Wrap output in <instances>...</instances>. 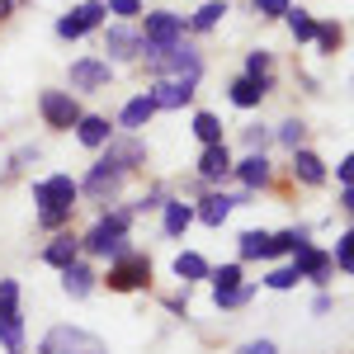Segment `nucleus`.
Segmentation results:
<instances>
[{"label": "nucleus", "mask_w": 354, "mask_h": 354, "mask_svg": "<svg viewBox=\"0 0 354 354\" xmlns=\"http://www.w3.org/2000/svg\"><path fill=\"white\" fill-rule=\"evenodd\" d=\"M113 137V123L104 113H81V123H76V142L90 147V151H104V142Z\"/></svg>", "instance_id": "17"}, {"label": "nucleus", "mask_w": 354, "mask_h": 354, "mask_svg": "<svg viewBox=\"0 0 354 354\" xmlns=\"http://www.w3.org/2000/svg\"><path fill=\"white\" fill-rule=\"evenodd\" d=\"M312 312H317V317H326V312H330V293H322V298L312 302Z\"/></svg>", "instance_id": "48"}, {"label": "nucleus", "mask_w": 354, "mask_h": 354, "mask_svg": "<svg viewBox=\"0 0 354 354\" xmlns=\"http://www.w3.org/2000/svg\"><path fill=\"white\" fill-rule=\"evenodd\" d=\"M142 57L151 62V57L170 48V43H180L185 33H189V19L185 15H175V10H151V15H142Z\"/></svg>", "instance_id": "3"}, {"label": "nucleus", "mask_w": 354, "mask_h": 354, "mask_svg": "<svg viewBox=\"0 0 354 354\" xmlns=\"http://www.w3.org/2000/svg\"><path fill=\"white\" fill-rule=\"evenodd\" d=\"M227 175H232V151H227V142L203 147V156H198V180H203V185H222Z\"/></svg>", "instance_id": "13"}, {"label": "nucleus", "mask_w": 354, "mask_h": 354, "mask_svg": "<svg viewBox=\"0 0 354 354\" xmlns=\"http://www.w3.org/2000/svg\"><path fill=\"white\" fill-rule=\"evenodd\" d=\"M151 118H156V104H151L147 95H137V100H128V104H123V113H118V128H123V133H137V128H147Z\"/></svg>", "instance_id": "23"}, {"label": "nucleus", "mask_w": 354, "mask_h": 354, "mask_svg": "<svg viewBox=\"0 0 354 354\" xmlns=\"http://www.w3.org/2000/svg\"><path fill=\"white\" fill-rule=\"evenodd\" d=\"M0 345L10 354L24 350V322H19V312H15V317H0Z\"/></svg>", "instance_id": "34"}, {"label": "nucleus", "mask_w": 354, "mask_h": 354, "mask_svg": "<svg viewBox=\"0 0 354 354\" xmlns=\"http://www.w3.org/2000/svg\"><path fill=\"white\" fill-rule=\"evenodd\" d=\"M104 53H109V66L113 62H137L142 57V33L133 24H109L104 28Z\"/></svg>", "instance_id": "10"}, {"label": "nucleus", "mask_w": 354, "mask_h": 354, "mask_svg": "<svg viewBox=\"0 0 354 354\" xmlns=\"http://www.w3.org/2000/svg\"><path fill=\"white\" fill-rule=\"evenodd\" d=\"M250 5H255V15H260V19H283V15L293 10L288 0H250Z\"/></svg>", "instance_id": "43"}, {"label": "nucleus", "mask_w": 354, "mask_h": 354, "mask_svg": "<svg viewBox=\"0 0 354 354\" xmlns=\"http://www.w3.org/2000/svg\"><path fill=\"white\" fill-rule=\"evenodd\" d=\"M147 100L156 104V113L161 109H185V104L194 100V85H185V81H151Z\"/></svg>", "instance_id": "15"}, {"label": "nucleus", "mask_w": 354, "mask_h": 354, "mask_svg": "<svg viewBox=\"0 0 354 354\" xmlns=\"http://www.w3.org/2000/svg\"><path fill=\"white\" fill-rule=\"evenodd\" d=\"M175 279H180V283L208 279V260H203L198 250H185V255H175Z\"/></svg>", "instance_id": "26"}, {"label": "nucleus", "mask_w": 354, "mask_h": 354, "mask_svg": "<svg viewBox=\"0 0 354 354\" xmlns=\"http://www.w3.org/2000/svg\"><path fill=\"white\" fill-rule=\"evenodd\" d=\"M293 270H298V279L326 283V279H330V255H326V250H317V245H302L298 255H293Z\"/></svg>", "instance_id": "18"}, {"label": "nucleus", "mask_w": 354, "mask_h": 354, "mask_svg": "<svg viewBox=\"0 0 354 354\" xmlns=\"http://www.w3.org/2000/svg\"><path fill=\"white\" fill-rule=\"evenodd\" d=\"M330 270H340V274H350V270H354V236H350V232H340V236H335V250H330Z\"/></svg>", "instance_id": "32"}, {"label": "nucleus", "mask_w": 354, "mask_h": 354, "mask_svg": "<svg viewBox=\"0 0 354 354\" xmlns=\"http://www.w3.org/2000/svg\"><path fill=\"white\" fill-rule=\"evenodd\" d=\"M15 354H24V350H15Z\"/></svg>", "instance_id": "50"}, {"label": "nucleus", "mask_w": 354, "mask_h": 354, "mask_svg": "<svg viewBox=\"0 0 354 354\" xmlns=\"http://www.w3.org/2000/svg\"><path fill=\"white\" fill-rule=\"evenodd\" d=\"M104 10H109V15H118V24L142 19V0H104Z\"/></svg>", "instance_id": "39"}, {"label": "nucleus", "mask_w": 354, "mask_h": 354, "mask_svg": "<svg viewBox=\"0 0 354 354\" xmlns=\"http://www.w3.org/2000/svg\"><path fill=\"white\" fill-rule=\"evenodd\" d=\"M71 260H81V236H76V232H57L53 241L43 245V265H53V270H66Z\"/></svg>", "instance_id": "16"}, {"label": "nucleus", "mask_w": 354, "mask_h": 354, "mask_svg": "<svg viewBox=\"0 0 354 354\" xmlns=\"http://www.w3.org/2000/svg\"><path fill=\"white\" fill-rule=\"evenodd\" d=\"M283 19H288V33H293L298 43H312V33H317V19H312L307 10H288Z\"/></svg>", "instance_id": "35"}, {"label": "nucleus", "mask_w": 354, "mask_h": 354, "mask_svg": "<svg viewBox=\"0 0 354 354\" xmlns=\"http://www.w3.org/2000/svg\"><path fill=\"white\" fill-rule=\"evenodd\" d=\"M232 208H236L232 194H208V198L194 208V222H203V227H222V222L232 218Z\"/></svg>", "instance_id": "21"}, {"label": "nucleus", "mask_w": 354, "mask_h": 354, "mask_svg": "<svg viewBox=\"0 0 354 354\" xmlns=\"http://www.w3.org/2000/svg\"><path fill=\"white\" fill-rule=\"evenodd\" d=\"M288 170H293L298 185H326V161H322L317 151H307V147L288 151Z\"/></svg>", "instance_id": "14"}, {"label": "nucleus", "mask_w": 354, "mask_h": 354, "mask_svg": "<svg viewBox=\"0 0 354 354\" xmlns=\"http://www.w3.org/2000/svg\"><path fill=\"white\" fill-rule=\"evenodd\" d=\"M95 283H100V274L90 270L85 260H71V265L62 270V288H66L71 298H90V288H95Z\"/></svg>", "instance_id": "19"}, {"label": "nucleus", "mask_w": 354, "mask_h": 354, "mask_svg": "<svg viewBox=\"0 0 354 354\" xmlns=\"http://www.w3.org/2000/svg\"><path fill=\"white\" fill-rule=\"evenodd\" d=\"M265 283H270L274 293H283V288H298L302 279H298V270H293V265H283V270H270V274H265Z\"/></svg>", "instance_id": "40"}, {"label": "nucleus", "mask_w": 354, "mask_h": 354, "mask_svg": "<svg viewBox=\"0 0 354 354\" xmlns=\"http://www.w3.org/2000/svg\"><path fill=\"white\" fill-rule=\"evenodd\" d=\"M104 283H109L113 293H137V288H147V283H151V260H147V255H137V250H123L118 260H109Z\"/></svg>", "instance_id": "5"}, {"label": "nucleus", "mask_w": 354, "mask_h": 354, "mask_svg": "<svg viewBox=\"0 0 354 354\" xmlns=\"http://www.w3.org/2000/svg\"><path fill=\"white\" fill-rule=\"evenodd\" d=\"M260 100H265V90L255 81H245V76L232 81V104H236V109H260Z\"/></svg>", "instance_id": "28"}, {"label": "nucleus", "mask_w": 354, "mask_h": 354, "mask_svg": "<svg viewBox=\"0 0 354 354\" xmlns=\"http://www.w3.org/2000/svg\"><path fill=\"white\" fill-rule=\"evenodd\" d=\"M194 137H198V142H203V147H218L222 142V118L218 113H194Z\"/></svg>", "instance_id": "29"}, {"label": "nucleus", "mask_w": 354, "mask_h": 354, "mask_svg": "<svg viewBox=\"0 0 354 354\" xmlns=\"http://www.w3.org/2000/svg\"><path fill=\"white\" fill-rule=\"evenodd\" d=\"M236 250H241V260H270V232H241Z\"/></svg>", "instance_id": "27"}, {"label": "nucleus", "mask_w": 354, "mask_h": 354, "mask_svg": "<svg viewBox=\"0 0 354 354\" xmlns=\"http://www.w3.org/2000/svg\"><path fill=\"white\" fill-rule=\"evenodd\" d=\"M232 175L241 180L245 189H265V185L274 180V165H270V156H265V151H250L245 161H232Z\"/></svg>", "instance_id": "12"}, {"label": "nucleus", "mask_w": 354, "mask_h": 354, "mask_svg": "<svg viewBox=\"0 0 354 354\" xmlns=\"http://www.w3.org/2000/svg\"><path fill=\"white\" fill-rule=\"evenodd\" d=\"M302 245H312L307 227H288V232H274V236H270V260H274V255H298Z\"/></svg>", "instance_id": "24"}, {"label": "nucleus", "mask_w": 354, "mask_h": 354, "mask_svg": "<svg viewBox=\"0 0 354 354\" xmlns=\"http://www.w3.org/2000/svg\"><path fill=\"white\" fill-rule=\"evenodd\" d=\"M161 203H165V189H151V194H142V198L133 203V213H151V208H161Z\"/></svg>", "instance_id": "44"}, {"label": "nucleus", "mask_w": 354, "mask_h": 354, "mask_svg": "<svg viewBox=\"0 0 354 354\" xmlns=\"http://www.w3.org/2000/svg\"><path fill=\"white\" fill-rule=\"evenodd\" d=\"M241 137H245V147H250V151H265V147L274 142V133L265 128V123H250V128H245Z\"/></svg>", "instance_id": "42"}, {"label": "nucleus", "mask_w": 354, "mask_h": 354, "mask_svg": "<svg viewBox=\"0 0 354 354\" xmlns=\"http://www.w3.org/2000/svg\"><path fill=\"white\" fill-rule=\"evenodd\" d=\"M208 283H213V293H227V288H236V283H241V260L208 270Z\"/></svg>", "instance_id": "33"}, {"label": "nucleus", "mask_w": 354, "mask_h": 354, "mask_svg": "<svg viewBox=\"0 0 354 354\" xmlns=\"http://www.w3.org/2000/svg\"><path fill=\"white\" fill-rule=\"evenodd\" d=\"M28 161H38V147H19V151L10 156V170H24Z\"/></svg>", "instance_id": "45"}, {"label": "nucleus", "mask_w": 354, "mask_h": 354, "mask_svg": "<svg viewBox=\"0 0 354 354\" xmlns=\"http://www.w3.org/2000/svg\"><path fill=\"white\" fill-rule=\"evenodd\" d=\"M104 156L118 161L123 170H137V165H147V142L137 133H113L109 142H104Z\"/></svg>", "instance_id": "11"}, {"label": "nucleus", "mask_w": 354, "mask_h": 354, "mask_svg": "<svg viewBox=\"0 0 354 354\" xmlns=\"http://www.w3.org/2000/svg\"><path fill=\"white\" fill-rule=\"evenodd\" d=\"M250 298H255V288H250V283H236V288H227V293H213V302H218L222 312H232V307H245Z\"/></svg>", "instance_id": "37"}, {"label": "nucleus", "mask_w": 354, "mask_h": 354, "mask_svg": "<svg viewBox=\"0 0 354 354\" xmlns=\"http://www.w3.org/2000/svg\"><path fill=\"white\" fill-rule=\"evenodd\" d=\"M274 137H279V147H283V151H298L302 142H307V123H302V118H288V123H279V128H274Z\"/></svg>", "instance_id": "31"}, {"label": "nucleus", "mask_w": 354, "mask_h": 354, "mask_svg": "<svg viewBox=\"0 0 354 354\" xmlns=\"http://www.w3.org/2000/svg\"><path fill=\"white\" fill-rule=\"evenodd\" d=\"M236 354H279V350H274V340H250V345H241Z\"/></svg>", "instance_id": "46"}, {"label": "nucleus", "mask_w": 354, "mask_h": 354, "mask_svg": "<svg viewBox=\"0 0 354 354\" xmlns=\"http://www.w3.org/2000/svg\"><path fill=\"white\" fill-rule=\"evenodd\" d=\"M76 198H81V189H76L71 175H48V180L33 185V203H38V213H43V208H76Z\"/></svg>", "instance_id": "9"}, {"label": "nucleus", "mask_w": 354, "mask_h": 354, "mask_svg": "<svg viewBox=\"0 0 354 354\" xmlns=\"http://www.w3.org/2000/svg\"><path fill=\"white\" fill-rule=\"evenodd\" d=\"M38 354H109V345L85 326H53L43 335Z\"/></svg>", "instance_id": "4"}, {"label": "nucleus", "mask_w": 354, "mask_h": 354, "mask_svg": "<svg viewBox=\"0 0 354 354\" xmlns=\"http://www.w3.org/2000/svg\"><path fill=\"white\" fill-rule=\"evenodd\" d=\"M194 222V203H185V198H165L161 203V227L165 236H185Z\"/></svg>", "instance_id": "20"}, {"label": "nucleus", "mask_w": 354, "mask_h": 354, "mask_svg": "<svg viewBox=\"0 0 354 354\" xmlns=\"http://www.w3.org/2000/svg\"><path fill=\"white\" fill-rule=\"evenodd\" d=\"M123 180H128V170H123L118 161H109V156H100V161L90 165V175L76 180V189H81L85 198H95V203H109L113 194L123 189Z\"/></svg>", "instance_id": "6"}, {"label": "nucleus", "mask_w": 354, "mask_h": 354, "mask_svg": "<svg viewBox=\"0 0 354 354\" xmlns=\"http://www.w3.org/2000/svg\"><path fill=\"white\" fill-rule=\"evenodd\" d=\"M232 10H227V0H208V5H198V15H189V33H208V28H218Z\"/></svg>", "instance_id": "25"}, {"label": "nucleus", "mask_w": 354, "mask_h": 354, "mask_svg": "<svg viewBox=\"0 0 354 354\" xmlns=\"http://www.w3.org/2000/svg\"><path fill=\"white\" fill-rule=\"evenodd\" d=\"M10 15H15V0H0V24H5Z\"/></svg>", "instance_id": "49"}, {"label": "nucleus", "mask_w": 354, "mask_h": 354, "mask_svg": "<svg viewBox=\"0 0 354 354\" xmlns=\"http://www.w3.org/2000/svg\"><path fill=\"white\" fill-rule=\"evenodd\" d=\"M104 15H109V10H104V0H85V5H76V10H71V19L81 24V33L100 28V24H104Z\"/></svg>", "instance_id": "30"}, {"label": "nucleus", "mask_w": 354, "mask_h": 354, "mask_svg": "<svg viewBox=\"0 0 354 354\" xmlns=\"http://www.w3.org/2000/svg\"><path fill=\"white\" fill-rule=\"evenodd\" d=\"M147 71L156 76V81H185V85H198V76H203V53L194 48V43H170V48H161V53L147 62Z\"/></svg>", "instance_id": "2"}, {"label": "nucleus", "mask_w": 354, "mask_h": 354, "mask_svg": "<svg viewBox=\"0 0 354 354\" xmlns=\"http://www.w3.org/2000/svg\"><path fill=\"white\" fill-rule=\"evenodd\" d=\"M38 113H43V123H48L53 133H71V128L81 123V100L66 95V90H43V95H38Z\"/></svg>", "instance_id": "7"}, {"label": "nucleus", "mask_w": 354, "mask_h": 354, "mask_svg": "<svg viewBox=\"0 0 354 354\" xmlns=\"http://www.w3.org/2000/svg\"><path fill=\"white\" fill-rule=\"evenodd\" d=\"M19 312V283L0 274V317H15Z\"/></svg>", "instance_id": "38"}, {"label": "nucleus", "mask_w": 354, "mask_h": 354, "mask_svg": "<svg viewBox=\"0 0 354 354\" xmlns=\"http://www.w3.org/2000/svg\"><path fill=\"white\" fill-rule=\"evenodd\" d=\"M350 175H354V161L345 156V161L335 165V180H340V189H350Z\"/></svg>", "instance_id": "47"}, {"label": "nucleus", "mask_w": 354, "mask_h": 354, "mask_svg": "<svg viewBox=\"0 0 354 354\" xmlns=\"http://www.w3.org/2000/svg\"><path fill=\"white\" fill-rule=\"evenodd\" d=\"M71 213H76V208H43V213H38V227H43V232H62V227L71 222Z\"/></svg>", "instance_id": "41"}, {"label": "nucleus", "mask_w": 354, "mask_h": 354, "mask_svg": "<svg viewBox=\"0 0 354 354\" xmlns=\"http://www.w3.org/2000/svg\"><path fill=\"white\" fill-rule=\"evenodd\" d=\"M245 81H255L265 95L274 90V53L270 48H255V53L245 57Z\"/></svg>", "instance_id": "22"}, {"label": "nucleus", "mask_w": 354, "mask_h": 354, "mask_svg": "<svg viewBox=\"0 0 354 354\" xmlns=\"http://www.w3.org/2000/svg\"><path fill=\"white\" fill-rule=\"evenodd\" d=\"M312 43H317L322 53H340V43H345V28H340V24H317Z\"/></svg>", "instance_id": "36"}, {"label": "nucleus", "mask_w": 354, "mask_h": 354, "mask_svg": "<svg viewBox=\"0 0 354 354\" xmlns=\"http://www.w3.org/2000/svg\"><path fill=\"white\" fill-rule=\"evenodd\" d=\"M128 227H133V208H113V213H104L81 236V250L85 255H100V260H118L123 250H133L128 245Z\"/></svg>", "instance_id": "1"}, {"label": "nucleus", "mask_w": 354, "mask_h": 354, "mask_svg": "<svg viewBox=\"0 0 354 354\" xmlns=\"http://www.w3.org/2000/svg\"><path fill=\"white\" fill-rule=\"evenodd\" d=\"M66 81H71L66 95H95V90H109L113 66H109V62H100V57H81V62H71Z\"/></svg>", "instance_id": "8"}]
</instances>
